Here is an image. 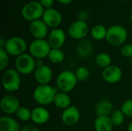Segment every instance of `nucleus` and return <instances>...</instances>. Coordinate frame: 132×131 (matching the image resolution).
Listing matches in <instances>:
<instances>
[{
	"mask_svg": "<svg viewBox=\"0 0 132 131\" xmlns=\"http://www.w3.org/2000/svg\"><path fill=\"white\" fill-rule=\"evenodd\" d=\"M58 91L57 88L50 84L38 85L32 92V98L39 106L45 107L53 103L54 97Z\"/></svg>",
	"mask_w": 132,
	"mask_h": 131,
	"instance_id": "1",
	"label": "nucleus"
},
{
	"mask_svg": "<svg viewBox=\"0 0 132 131\" xmlns=\"http://www.w3.org/2000/svg\"><path fill=\"white\" fill-rule=\"evenodd\" d=\"M78 80L77 79L75 72L65 69L61 71L56 76V86L59 91L69 93L77 86Z\"/></svg>",
	"mask_w": 132,
	"mask_h": 131,
	"instance_id": "2",
	"label": "nucleus"
},
{
	"mask_svg": "<svg viewBox=\"0 0 132 131\" xmlns=\"http://www.w3.org/2000/svg\"><path fill=\"white\" fill-rule=\"evenodd\" d=\"M22 80L21 75L15 69H6L2 76V84L3 89L9 93H14L19 90Z\"/></svg>",
	"mask_w": 132,
	"mask_h": 131,
	"instance_id": "3",
	"label": "nucleus"
},
{
	"mask_svg": "<svg viewBox=\"0 0 132 131\" xmlns=\"http://www.w3.org/2000/svg\"><path fill=\"white\" fill-rule=\"evenodd\" d=\"M14 66L20 75L27 76L34 73L36 68V59L29 53H25L15 57Z\"/></svg>",
	"mask_w": 132,
	"mask_h": 131,
	"instance_id": "4",
	"label": "nucleus"
},
{
	"mask_svg": "<svg viewBox=\"0 0 132 131\" xmlns=\"http://www.w3.org/2000/svg\"><path fill=\"white\" fill-rule=\"evenodd\" d=\"M127 29L120 25H114L108 29L106 40L113 46H122L128 39Z\"/></svg>",
	"mask_w": 132,
	"mask_h": 131,
	"instance_id": "5",
	"label": "nucleus"
},
{
	"mask_svg": "<svg viewBox=\"0 0 132 131\" xmlns=\"http://www.w3.org/2000/svg\"><path fill=\"white\" fill-rule=\"evenodd\" d=\"M28 47L29 46L23 38L19 36H13L6 39L3 49L9 54L10 56L17 57L25 53Z\"/></svg>",
	"mask_w": 132,
	"mask_h": 131,
	"instance_id": "6",
	"label": "nucleus"
},
{
	"mask_svg": "<svg viewBox=\"0 0 132 131\" xmlns=\"http://www.w3.org/2000/svg\"><path fill=\"white\" fill-rule=\"evenodd\" d=\"M44 11V7L40 4L39 2L31 1L25 4L22 8L21 14L24 19L31 22L42 18Z\"/></svg>",
	"mask_w": 132,
	"mask_h": 131,
	"instance_id": "7",
	"label": "nucleus"
},
{
	"mask_svg": "<svg viewBox=\"0 0 132 131\" xmlns=\"http://www.w3.org/2000/svg\"><path fill=\"white\" fill-rule=\"evenodd\" d=\"M51 47L47 40L34 39L29 45V53L33 56L36 59H44L48 58L49 53L51 50Z\"/></svg>",
	"mask_w": 132,
	"mask_h": 131,
	"instance_id": "8",
	"label": "nucleus"
},
{
	"mask_svg": "<svg viewBox=\"0 0 132 131\" xmlns=\"http://www.w3.org/2000/svg\"><path fill=\"white\" fill-rule=\"evenodd\" d=\"M20 107L18 97L11 93L5 95L0 101V109L6 116L15 114Z\"/></svg>",
	"mask_w": 132,
	"mask_h": 131,
	"instance_id": "9",
	"label": "nucleus"
},
{
	"mask_svg": "<svg viewBox=\"0 0 132 131\" xmlns=\"http://www.w3.org/2000/svg\"><path fill=\"white\" fill-rule=\"evenodd\" d=\"M89 32V27L85 21L77 20L72 22L68 28V35L73 39L83 40Z\"/></svg>",
	"mask_w": 132,
	"mask_h": 131,
	"instance_id": "10",
	"label": "nucleus"
},
{
	"mask_svg": "<svg viewBox=\"0 0 132 131\" xmlns=\"http://www.w3.org/2000/svg\"><path fill=\"white\" fill-rule=\"evenodd\" d=\"M80 117L81 114L80 110L73 105L63 110L61 113V120L63 124L67 127H73L77 124Z\"/></svg>",
	"mask_w": 132,
	"mask_h": 131,
	"instance_id": "11",
	"label": "nucleus"
},
{
	"mask_svg": "<svg viewBox=\"0 0 132 131\" xmlns=\"http://www.w3.org/2000/svg\"><path fill=\"white\" fill-rule=\"evenodd\" d=\"M33 76L35 80L39 85H47L50 84L53 80V72L50 66L43 64L36 68Z\"/></svg>",
	"mask_w": 132,
	"mask_h": 131,
	"instance_id": "12",
	"label": "nucleus"
},
{
	"mask_svg": "<svg viewBox=\"0 0 132 131\" xmlns=\"http://www.w3.org/2000/svg\"><path fill=\"white\" fill-rule=\"evenodd\" d=\"M101 76L106 83L110 84H115L121 80L123 76V71L120 66L112 64L103 69Z\"/></svg>",
	"mask_w": 132,
	"mask_h": 131,
	"instance_id": "13",
	"label": "nucleus"
},
{
	"mask_svg": "<svg viewBox=\"0 0 132 131\" xmlns=\"http://www.w3.org/2000/svg\"><path fill=\"white\" fill-rule=\"evenodd\" d=\"M42 20L46 25L53 29H56L62 22L63 17L61 13L53 8H46L42 17Z\"/></svg>",
	"mask_w": 132,
	"mask_h": 131,
	"instance_id": "14",
	"label": "nucleus"
},
{
	"mask_svg": "<svg viewBox=\"0 0 132 131\" xmlns=\"http://www.w3.org/2000/svg\"><path fill=\"white\" fill-rule=\"evenodd\" d=\"M51 49H61L66 42V33L62 29H53L46 39Z\"/></svg>",
	"mask_w": 132,
	"mask_h": 131,
	"instance_id": "15",
	"label": "nucleus"
},
{
	"mask_svg": "<svg viewBox=\"0 0 132 131\" xmlns=\"http://www.w3.org/2000/svg\"><path fill=\"white\" fill-rule=\"evenodd\" d=\"M29 29L35 39H43L49 35V27L40 19L32 21L29 25Z\"/></svg>",
	"mask_w": 132,
	"mask_h": 131,
	"instance_id": "16",
	"label": "nucleus"
},
{
	"mask_svg": "<svg viewBox=\"0 0 132 131\" xmlns=\"http://www.w3.org/2000/svg\"><path fill=\"white\" fill-rule=\"evenodd\" d=\"M50 119V111L43 106H37L32 110L31 121L37 125H43Z\"/></svg>",
	"mask_w": 132,
	"mask_h": 131,
	"instance_id": "17",
	"label": "nucleus"
},
{
	"mask_svg": "<svg viewBox=\"0 0 132 131\" xmlns=\"http://www.w3.org/2000/svg\"><path fill=\"white\" fill-rule=\"evenodd\" d=\"M19 122L11 116H2L0 118V131H20Z\"/></svg>",
	"mask_w": 132,
	"mask_h": 131,
	"instance_id": "18",
	"label": "nucleus"
},
{
	"mask_svg": "<svg viewBox=\"0 0 132 131\" xmlns=\"http://www.w3.org/2000/svg\"><path fill=\"white\" fill-rule=\"evenodd\" d=\"M114 111L113 103L108 100H100L95 107V113L97 117L108 116L110 117Z\"/></svg>",
	"mask_w": 132,
	"mask_h": 131,
	"instance_id": "19",
	"label": "nucleus"
},
{
	"mask_svg": "<svg viewBox=\"0 0 132 131\" xmlns=\"http://www.w3.org/2000/svg\"><path fill=\"white\" fill-rule=\"evenodd\" d=\"M114 127L111 117L108 116L97 117L94 124L95 131H112Z\"/></svg>",
	"mask_w": 132,
	"mask_h": 131,
	"instance_id": "20",
	"label": "nucleus"
},
{
	"mask_svg": "<svg viewBox=\"0 0 132 131\" xmlns=\"http://www.w3.org/2000/svg\"><path fill=\"white\" fill-rule=\"evenodd\" d=\"M53 103L56 108L63 110L71 106V98L68 93L58 91L54 97Z\"/></svg>",
	"mask_w": 132,
	"mask_h": 131,
	"instance_id": "21",
	"label": "nucleus"
},
{
	"mask_svg": "<svg viewBox=\"0 0 132 131\" xmlns=\"http://www.w3.org/2000/svg\"><path fill=\"white\" fill-rule=\"evenodd\" d=\"M94 50V46L92 42L88 39H83L78 43L77 46V53L81 58L89 57Z\"/></svg>",
	"mask_w": 132,
	"mask_h": 131,
	"instance_id": "22",
	"label": "nucleus"
},
{
	"mask_svg": "<svg viewBox=\"0 0 132 131\" xmlns=\"http://www.w3.org/2000/svg\"><path fill=\"white\" fill-rule=\"evenodd\" d=\"M108 29L103 25H95L90 29V36L94 40L101 41L106 39Z\"/></svg>",
	"mask_w": 132,
	"mask_h": 131,
	"instance_id": "23",
	"label": "nucleus"
},
{
	"mask_svg": "<svg viewBox=\"0 0 132 131\" xmlns=\"http://www.w3.org/2000/svg\"><path fill=\"white\" fill-rule=\"evenodd\" d=\"M48 59L53 64H60L65 59V54L61 49H52L49 53Z\"/></svg>",
	"mask_w": 132,
	"mask_h": 131,
	"instance_id": "24",
	"label": "nucleus"
},
{
	"mask_svg": "<svg viewBox=\"0 0 132 131\" xmlns=\"http://www.w3.org/2000/svg\"><path fill=\"white\" fill-rule=\"evenodd\" d=\"M95 63L97 66L104 69L112 65V58L110 54L107 53H101L96 56Z\"/></svg>",
	"mask_w": 132,
	"mask_h": 131,
	"instance_id": "25",
	"label": "nucleus"
},
{
	"mask_svg": "<svg viewBox=\"0 0 132 131\" xmlns=\"http://www.w3.org/2000/svg\"><path fill=\"white\" fill-rule=\"evenodd\" d=\"M15 115L18 120H20L22 122H28V121L31 120L32 110H29L26 107L21 106Z\"/></svg>",
	"mask_w": 132,
	"mask_h": 131,
	"instance_id": "26",
	"label": "nucleus"
},
{
	"mask_svg": "<svg viewBox=\"0 0 132 131\" xmlns=\"http://www.w3.org/2000/svg\"><path fill=\"white\" fill-rule=\"evenodd\" d=\"M110 117L114 127H120L124 124L126 117L121 110V109H118L114 110Z\"/></svg>",
	"mask_w": 132,
	"mask_h": 131,
	"instance_id": "27",
	"label": "nucleus"
},
{
	"mask_svg": "<svg viewBox=\"0 0 132 131\" xmlns=\"http://www.w3.org/2000/svg\"><path fill=\"white\" fill-rule=\"evenodd\" d=\"M75 74H76V76H77L78 82L79 81L84 82L87 80H88V78L90 77V69L87 66H79L76 69Z\"/></svg>",
	"mask_w": 132,
	"mask_h": 131,
	"instance_id": "28",
	"label": "nucleus"
},
{
	"mask_svg": "<svg viewBox=\"0 0 132 131\" xmlns=\"http://www.w3.org/2000/svg\"><path fill=\"white\" fill-rule=\"evenodd\" d=\"M10 62L9 54L4 49L0 48V70L5 71Z\"/></svg>",
	"mask_w": 132,
	"mask_h": 131,
	"instance_id": "29",
	"label": "nucleus"
},
{
	"mask_svg": "<svg viewBox=\"0 0 132 131\" xmlns=\"http://www.w3.org/2000/svg\"><path fill=\"white\" fill-rule=\"evenodd\" d=\"M120 109L126 117L132 118V99L126 100L121 104Z\"/></svg>",
	"mask_w": 132,
	"mask_h": 131,
	"instance_id": "30",
	"label": "nucleus"
},
{
	"mask_svg": "<svg viewBox=\"0 0 132 131\" xmlns=\"http://www.w3.org/2000/svg\"><path fill=\"white\" fill-rule=\"evenodd\" d=\"M121 55L127 59L132 58V44L128 43L124 45L121 49Z\"/></svg>",
	"mask_w": 132,
	"mask_h": 131,
	"instance_id": "31",
	"label": "nucleus"
},
{
	"mask_svg": "<svg viewBox=\"0 0 132 131\" xmlns=\"http://www.w3.org/2000/svg\"><path fill=\"white\" fill-rule=\"evenodd\" d=\"M40 4L46 8H52L54 0H39Z\"/></svg>",
	"mask_w": 132,
	"mask_h": 131,
	"instance_id": "32",
	"label": "nucleus"
},
{
	"mask_svg": "<svg viewBox=\"0 0 132 131\" xmlns=\"http://www.w3.org/2000/svg\"><path fill=\"white\" fill-rule=\"evenodd\" d=\"M20 131H39V129L35 125L29 124V125H26L22 127Z\"/></svg>",
	"mask_w": 132,
	"mask_h": 131,
	"instance_id": "33",
	"label": "nucleus"
},
{
	"mask_svg": "<svg viewBox=\"0 0 132 131\" xmlns=\"http://www.w3.org/2000/svg\"><path fill=\"white\" fill-rule=\"evenodd\" d=\"M58 2L63 4V5H68V4H70L73 0H56Z\"/></svg>",
	"mask_w": 132,
	"mask_h": 131,
	"instance_id": "34",
	"label": "nucleus"
},
{
	"mask_svg": "<svg viewBox=\"0 0 132 131\" xmlns=\"http://www.w3.org/2000/svg\"><path fill=\"white\" fill-rule=\"evenodd\" d=\"M128 131H132V121L130 123V124L128 127Z\"/></svg>",
	"mask_w": 132,
	"mask_h": 131,
	"instance_id": "35",
	"label": "nucleus"
},
{
	"mask_svg": "<svg viewBox=\"0 0 132 131\" xmlns=\"http://www.w3.org/2000/svg\"><path fill=\"white\" fill-rule=\"evenodd\" d=\"M130 18H131V22H132V12H131V16H130Z\"/></svg>",
	"mask_w": 132,
	"mask_h": 131,
	"instance_id": "36",
	"label": "nucleus"
},
{
	"mask_svg": "<svg viewBox=\"0 0 132 131\" xmlns=\"http://www.w3.org/2000/svg\"><path fill=\"white\" fill-rule=\"evenodd\" d=\"M123 1H130V0H123Z\"/></svg>",
	"mask_w": 132,
	"mask_h": 131,
	"instance_id": "37",
	"label": "nucleus"
},
{
	"mask_svg": "<svg viewBox=\"0 0 132 131\" xmlns=\"http://www.w3.org/2000/svg\"><path fill=\"white\" fill-rule=\"evenodd\" d=\"M131 66H132V61H131Z\"/></svg>",
	"mask_w": 132,
	"mask_h": 131,
	"instance_id": "38",
	"label": "nucleus"
}]
</instances>
